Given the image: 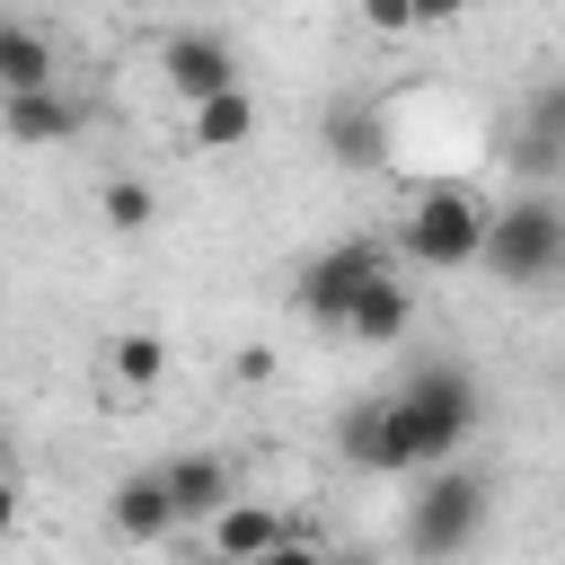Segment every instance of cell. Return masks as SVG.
<instances>
[{
  "label": "cell",
  "mask_w": 565,
  "mask_h": 565,
  "mask_svg": "<svg viewBox=\"0 0 565 565\" xmlns=\"http://www.w3.org/2000/svg\"><path fill=\"white\" fill-rule=\"evenodd\" d=\"M477 424H486L477 371H468V362H450V353L415 362V380L388 397V477H415V468L459 459Z\"/></svg>",
  "instance_id": "6da1fadb"
},
{
  "label": "cell",
  "mask_w": 565,
  "mask_h": 565,
  "mask_svg": "<svg viewBox=\"0 0 565 565\" xmlns=\"http://www.w3.org/2000/svg\"><path fill=\"white\" fill-rule=\"evenodd\" d=\"M477 265L503 282V291H547L565 282V203L547 185L512 194L486 212V238H477Z\"/></svg>",
  "instance_id": "7a4b0ae2"
},
{
  "label": "cell",
  "mask_w": 565,
  "mask_h": 565,
  "mask_svg": "<svg viewBox=\"0 0 565 565\" xmlns=\"http://www.w3.org/2000/svg\"><path fill=\"white\" fill-rule=\"evenodd\" d=\"M477 238H486V203L468 185H424L397 221V256H415L424 274H459L477 265Z\"/></svg>",
  "instance_id": "3957f363"
},
{
  "label": "cell",
  "mask_w": 565,
  "mask_h": 565,
  "mask_svg": "<svg viewBox=\"0 0 565 565\" xmlns=\"http://www.w3.org/2000/svg\"><path fill=\"white\" fill-rule=\"evenodd\" d=\"M424 477V494L406 503V547L415 556H459V547H477V530H486V477L477 468H415Z\"/></svg>",
  "instance_id": "277c9868"
},
{
  "label": "cell",
  "mask_w": 565,
  "mask_h": 565,
  "mask_svg": "<svg viewBox=\"0 0 565 565\" xmlns=\"http://www.w3.org/2000/svg\"><path fill=\"white\" fill-rule=\"evenodd\" d=\"M397 256H388V238H371V230H353V238H335V247H318L300 274H291V300H300V318H318V327H344V309H353V291L371 282V274H388Z\"/></svg>",
  "instance_id": "5b68a950"
},
{
  "label": "cell",
  "mask_w": 565,
  "mask_h": 565,
  "mask_svg": "<svg viewBox=\"0 0 565 565\" xmlns=\"http://www.w3.org/2000/svg\"><path fill=\"white\" fill-rule=\"evenodd\" d=\"M159 79L194 106V97H212V88H238V53H230V35H212V26H177V35L159 44Z\"/></svg>",
  "instance_id": "8992f818"
},
{
  "label": "cell",
  "mask_w": 565,
  "mask_h": 565,
  "mask_svg": "<svg viewBox=\"0 0 565 565\" xmlns=\"http://www.w3.org/2000/svg\"><path fill=\"white\" fill-rule=\"evenodd\" d=\"M79 124H88V106L62 88H0V141H18V150L79 141Z\"/></svg>",
  "instance_id": "52a82bcc"
},
{
  "label": "cell",
  "mask_w": 565,
  "mask_h": 565,
  "mask_svg": "<svg viewBox=\"0 0 565 565\" xmlns=\"http://www.w3.org/2000/svg\"><path fill=\"white\" fill-rule=\"evenodd\" d=\"M512 168H521L530 185H547V177L565 168V79L530 88V106H521V132H512Z\"/></svg>",
  "instance_id": "ba28073f"
},
{
  "label": "cell",
  "mask_w": 565,
  "mask_h": 565,
  "mask_svg": "<svg viewBox=\"0 0 565 565\" xmlns=\"http://www.w3.org/2000/svg\"><path fill=\"white\" fill-rule=\"evenodd\" d=\"M159 477H168V503H177V530H185V521H212V512H221V503L238 494V468H230L221 450H185V459H168Z\"/></svg>",
  "instance_id": "9c48e42d"
},
{
  "label": "cell",
  "mask_w": 565,
  "mask_h": 565,
  "mask_svg": "<svg viewBox=\"0 0 565 565\" xmlns=\"http://www.w3.org/2000/svg\"><path fill=\"white\" fill-rule=\"evenodd\" d=\"M115 530L132 539V547H159V539H177V503H168V477L159 468H132V477H115Z\"/></svg>",
  "instance_id": "30bf717a"
},
{
  "label": "cell",
  "mask_w": 565,
  "mask_h": 565,
  "mask_svg": "<svg viewBox=\"0 0 565 565\" xmlns=\"http://www.w3.org/2000/svg\"><path fill=\"white\" fill-rule=\"evenodd\" d=\"M282 530H291V521H282L274 503H238V494H230V503L203 521V547H212V556H230V565H247V556H274V547H282Z\"/></svg>",
  "instance_id": "8fae6325"
},
{
  "label": "cell",
  "mask_w": 565,
  "mask_h": 565,
  "mask_svg": "<svg viewBox=\"0 0 565 565\" xmlns=\"http://www.w3.org/2000/svg\"><path fill=\"white\" fill-rule=\"evenodd\" d=\"M406 327H415V291H406V282H397V265H388V274H371V282L353 291L344 335H353V344H397Z\"/></svg>",
  "instance_id": "7c38bea8"
},
{
  "label": "cell",
  "mask_w": 565,
  "mask_h": 565,
  "mask_svg": "<svg viewBox=\"0 0 565 565\" xmlns=\"http://www.w3.org/2000/svg\"><path fill=\"white\" fill-rule=\"evenodd\" d=\"M185 115H194V124H185L194 150H247V141H256V97H247V88H212V97H194Z\"/></svg>",
  "instance_id": "4fadbf2b"
},
{
  "label": "cell",
  "mask_w": 565,
  "mask_h": 565,
  "mask_svg": "<svg viewBox=\"0 0 565 565\" xmlns=\"http://www.w3.org/2000/svg\"><path fill=\"white\" fill-rule=\"evenodd\" d=\"M335 450H344V468H362V477H388V397H362V406H344V415H335Z\"/></svg>",
  "instance_id": "5bb4252c"
},
{
  "label": "cell",
  "mask_w": 565,
  "mask_h": 565,
  "mask_svg": "<svg viewBox=\"0 0 565 565\" xmlns=\"http://www.w3.org/2000/svg\"><path fill=\"white\" fill-rule=\"evenodd\" d=\"M327 159L335 168H388V124L371 106H335L327 115Z\"/></svg>",
  "instance_id": "9a60e30c"
},
{
  "label": "cell",
  "mask_w": 565,
  "mask_h": 565,
  "mask_svg": "<svg viewBox=\"0 0 565 565\" xmlns=\"http://www.w3.org/2000/svg\"><path fill=\"white\" fill-rule=\"evenodd\" d=\"M0 88H53V35L26 18H0Z\"/></svg>",
  "instance_id": "2e32d148"
},
{
  "label": "cell",
  "mask_w": 565,
  "mask_h": 565,
  "mask_svg": "<svg viewBox=\"0 0 565 565\" xmlns=\"http://www.w3.org/2000/svg\"><path fill=\"white\" fill-rule=\"evenodd\" d=\"M106 371H115V388L150 397V388L168 380V335H150V327H124V335L106 344Z\"/></svg>",
  "instance_id": "e0dca14e"
},
{
  "label": "cell",
  "mask_w": 565,
  "mask_h": 565,
  "mask_svg": "<svg viewBox=\"0 0 565 565\" xmlns=\"http://www.w3.org/2000/svg\"><path fill=\"white\" fill-rule=\"evenodd\" d=\"M97 212H106V230H115V238H141V230L159 221V194H150L141 177H115V185L97 194Z\"/></svg>",
  "instance_id": "ac0fdd59"
},
{
  "label": "cell",
  "mask_w": 565,
  "mask_h": 565,
  "mask_svg": "<svg viewBox=\"0 0 565 565\" xmlns=\"http://www.w3.org/2000/svg\"><path fill=\"white\" fill-rule=\"evenodd\" d=\"M353 18L371 35H415V0H353Z\"/></svg>",
  "instance_id": "d6986e66"
},
{
  "label": "cell",
  "mask_w": 565,
  "mask_h": 565,
  "mask_svg": "<svg viewBox=\"0 0 565 565\" xmlns=\"http://www.w3.org/2000/svg\"><path fill=\"white\" fill-rule=\"evenodd\" d=\"M477 0H415V26H450V18H468Z\"/></svg>",
  "instance_id": "ffe728a7"
},
{
  "label": "cell",
  "mask_w": 565,
  "mask_h": 565,
  "mask_svg": "<svg viewBox=\"0 0 565 565\" xmlns=\"http://www.w3.org/2000/svg\"><path fill=\"white\" fill-rule=\"evenodd\" d=\"M9 521H18V477L0 468V539H9Z\"/></svg>",
  "instance_id": "44dd1931"
},
{
  "label": "cell",
  "mask_w": 565,
  "mask_h": 565,
  "mask_svg": "<svg viewBox=\"0 0 565 565\" xmlns=\"http://www.w3.org/2000/svg\"><path fill=\"white\" fill-rule=\"evenodd\" d=\"M0 468H9V433H0Z\"/></svg>",
  "instance_id": "7402d4cb"
}]
</instances>
